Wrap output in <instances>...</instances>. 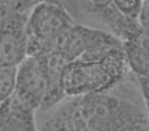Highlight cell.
Masks as SVG:
<instances>
[{
    "label": "cell",
    "mask_w": 149,
    "mask_h": 131,
    "mask_svg": "<svg viewBox=\"0 0 149 131\" xmlns=\"http://www.w3.org/2000/svg\"><path fill=\"white\" fill-rule=\"evenodd\" d=\"M80 106L90 131H149L146 106L133 74L109 91L80 96Z\"/></svg>",
    "instance_id": "cell-1"
},
{
    "label": "cell",
    "mask_w": 149,
    "mask_h": 131,
    "mask_svg": "<svg viewBox=\"0 0 149 131\" xmlns=\"http://www.w3.org/2000/svg\"><path fill=\"white\" fill-rule=\"evenodd\" d=\"M132 75L124 47L109 50L99 60H74L65 64L60 83L68 97L100 93L113 89Z\"/></svg>",
    "instance_id": "cell-2"
},
{
    "label": "cell",
    "mask_w": 149,
    "mask_h": 131,
    "mask_svg": "<svg viewBox=\"0 0 149 131\" xmlns=\"http://www.w3.org/2000/svg\"><path fill=\"white\" fill-rule=\"evenodd\" d=\"M74 23V18L59 3L38 2L27 22L28 55L53 51L60 36Z\"/></svg>",
    "instance_id": "cell-3"
},
{
    "label": "cell",
    "mask_w": 149,
    "mask_h": 131,
    "mask_svg": "<svg viewBox=\"0 0 149 131\" xmlns=\"http://www.w3.org/2000/svg\"><path fill=\"white\" fill-rule=\"evenodd\" d=\"M48 80L45 66L41 55H28L17 67L15 97L27 106L37 112L46 99Z\"/></svg>",
    "instance_id": "cell-4"
},
{
    "label": "cell",
    "mask_w": 149,
    "mask_h": 131,
    "mask_svg": "<svg viewBox=\"0 0 149 131\" xmlns=\"http://www.w3.org/2000/svg\"><path fill=\"white\" fill-rule=\"evenodd\" d=\"M37 131H90L83 117L80 96L65 97L35 114Z\"/></svg>",
    "instance_id": "cell-5"
},
{
    "label": "cell",
    "mask_w": 149,
    "mask_h": 131,
    "mask_svg": "<svg viewBox=\"0 0 149 131\" xmlns=\"http://www.w3.org/2000/svg\"><path fill=\"white\" fill-rule=\"evenodd\" d=\"M28 18L13 13L0 22V66L17 67L28 56Z\"/></svg>",
    "instance_id": "cell-6"
},
{
    "label": "cell",
    "mask_w": 149,
    "mask_h": 131,
    "mask_svg": "<svg viewBox=\"0 0 149 131\" xmlns=\"http://www.w3.org/2000/svg\"><path fill=\"white\" fill-rule=\"evenodd\" d=\"M127 62L137 78H149V33L142 27L123 42Z\"/></svg>",
    "instance_id": "cell-7"
},
{
    "label": "cell",
    "mask_w": 149,
    "mask_h": 131,
    "mask_svg": "<svg viewBox=\"0 0 149 131\" xmlns=\"http://www.w3.org/2000/svg\"><path fill=\"white\" fill-rule=\"evenodd\" d=\"M35 114L13 95L0 104V131H37Z\"/></svg>",
    "instance_id": "cell-8"
},
{
    "label": "cell",
    "mask_w": 149,
    "mask_h": 131,
    "mask_svg": "<svg viewBox=\"0 0 149 131\" xmlns=\"http://www.w3.org/2000/svg\"><path fill=\"white\" fill-rule=\"evenodd\" d=\"M17 67L0 66V104H2L15 93Z\"/></svg>",
    "instance_id": "cell-9"
},
{
    "label": "cell",
    "mask_w": 149,
    "mask_h": 131,
    "mask_svg": "<svg viewBox=\"0 0 149 131\" xmlns=\"http://www.w3.org/2000/svg\"><path fill=\"white\" fill-rule=\"evenodd\" d=\"M145 0H111V4L126 17L138 20Z\"/></svg>",
    "instance_id": "cell-10"
},
{
    "label": "cell",
    "mask_w": 149,
    "mask_h": 131,
    "mask_svg": "<svg viewBox=\"0 0 149 131\" xmlns=\"http://www.w3.org/2000/svg\"><path fill=\"white\" fill-rule=\"evenodd\" d=\"M138 21L142 29H144L147 33H149V1H145Z\"/></svg>",
    "instance_id": "cell-11"
},
{
    "label": "cell",
    "mask_w": 149,
    "mask_h": 131,
    "mask_svg": "<svg viewBox=\"0 0 149 131\" xmlns=\"http://www.w3.org/2000/svg\"><path fill=\"white\" fill-rule=\"evenodd\" d=\"M142 96L143 99L145 102V106H146V111H147V116H148V121H149V90L142 92Z\"/></svg>",
    "instance_id": "cell-12"
},
{
    "label": "cell",
    "mask_w": 149,
    "mask_h": 131,
    "mask_svg": "<svg viewBox=\"0 0 149 131\" xmlns=\"http://www.w3.org/2000/svg\"><path fill=\"white\" fill-rule=\"evenodd\" d=\"M38 2H42V1H48V2H55V3H59V0H36Z\"/></svg>",
    "instance_id": "cell-13"
},
{
    "label": "cell",
    "mask_w": 149,
    "mask_h": 131,
    "mask_svg": "<svg viewBox=\"0 0 149 131\" xmlns=\"http://www.w3.org/2000/svg\"><path fill=\"white\" fill-rule=\"evenodd\" d=\"M68 1V0H59V4H61L62 6H63V5L65 4Z\"/></svg>",
    "instance_id": "cell-14"
},
{
    "label": "cell",
    "mask_w": 149,
    "mask_h": 131,
    "mask_svg": "<svg viewBox=\"0 0 149 131\" xmlns=\"http://www.w3.org/2000/svg\"><path fill=\"white\" fill-rule=\"evenodd\" d=\"M7 1H13V0H7Z\"/></svg>",
    "instance_id": "cell-15"
},
{
    "label": "cell",
    "mask_w": 149,
    "mask_h": 131,
    "mask_svg": "<svg viewBox=\"0 0 149 131\" xmlns=\"http://www.w3.org/2000/svg\"><path fill=\"white\" fill-rule=\"evenodd\" d=\"M145 1H149V0H145Z\"/></svg>",
    "instance_id": "cell-16"
}]
</instances>
